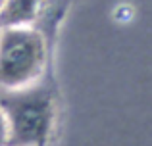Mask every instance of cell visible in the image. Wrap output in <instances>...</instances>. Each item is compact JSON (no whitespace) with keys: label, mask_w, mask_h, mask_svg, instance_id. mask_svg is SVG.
Returning <instances> with one entry per match:
<instances>
[{"label":"cell","mask_w":152,"mask_h":146,"mask_svg":"<svg viewBox=\"0 0 152 146\" xmlns=\"http://www.w3.org/2000/svg\"><path fill=\"white\" fill-rule=\"evenodd\" d=\"M45 68V42L35 31L8 27L0 33V85L19 89L33 83Z\"/></svg>","instance_id":"obj_1"},{"label":"cell","mask_w":152,"mask_h":146,"mask_svg":"<svg viewBox=\"0 0 152 146\" xmlns=\"http://www.w3.org/2000/svg\"><path fill=\"white\" fill-rule=\"evenodd\" d=\"M12 146H42L50 133L52 106L50 98L42 94H29L12 102L8 113Z\"/></svg>","instance_id":"obj_2"},{"label":"cell","mask_w":152,"mask_h":146,"mask_svg":"<svg viewBox=\"0 0 152 146\" xmlns=\"http://www.w3.org/2000/svg\"><path fill=\"white\" fill-rule=\"evenodd\" d=\"M41 0H8L0 10V21L10 27H18L37 15Z\"/></svg>","instance_id":"obj_3"},{"label":"cell","mask_w":152,"mask_h":146,"mask_svg":"<svg viewBox=\"0 0 152 146\" xmlns=\"http://www.w3.org/2000/svg\"><path fill=\"white\" fill-rule=\"evenodd\" d=\"M10 142V127H8L6 113L0 112V146H6Z\"/></svg>","instance_id":"obj_4"}]
</instances>
